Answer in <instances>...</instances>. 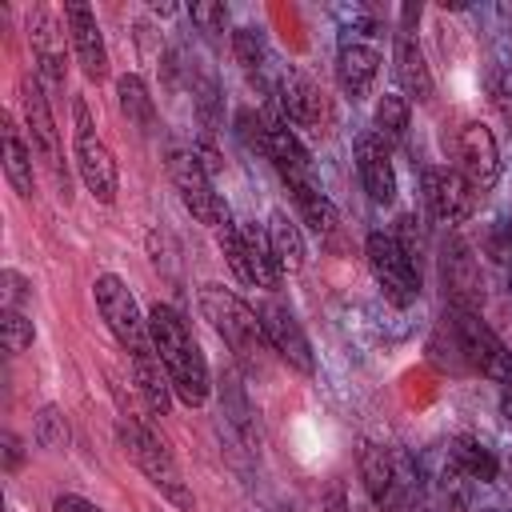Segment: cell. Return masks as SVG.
I'll return each instance as SVG.
<instances>
[{
	"instance_id": "20",
	"label": "cell",
	"mask_w": 512,
	"mask_h": 512,
	"mask_svg": "<svg viewBox=\"0 0 512 512\" xmlns=\"http://www.w3.org/2000/svg\"><path fill=\"white\" fill-rule=\"evenodd\" d=\"M392 72H396V84L404 88V96L432 100V72L424 64V52H420V44H416L412 32H400L396 28V40H392Z\"/></svg>"
},
{
	"instance_id": "13",
	"label": "cell",
	"mask_w": 512,
	"mask_h": 512,
	"mask_svg": "<svg viewBox=\"0 0 512 512\" xmlns=\"http://www.w3.org/2000/svg\"><path fill=\"white\" fill-rule=\"evenodd\" d=\"M64 36H68V24L52 8L36 4L28 12V48H32V60H36V76L48 88H64V56H68Z\"/></svg>"
},
{
	"instance_id": "6",
	"label": "cell",
	"mask_w": 512,
	"mask_h": 512,
	"mask_svg": "<svg viewBox=\"0 0 512 512\" xmlns=\"http://www.w3.org/2000/svg\"><path fill=\"white\" fill-rule=\"evenodd\" d=\"M92 296H96V308H100L108 332L116 336L120 348H128L132 360L156 356L152 336H148V316H140V304H136V296L128 292V284H124L120 276H112V272L96 276Z\"/></svg>"
},
{
	"instance_id": "2",
	"label": "cell",
	"mask_w": 512,
	"mask_h": 512,
	"mask_svg": "<svg viewBox=\"0 0 512 512\" xmlns=\"http://www.w3.org/2000/svg\"><path fill=\"white\" fill-rule=\"evenodd\" d=\"M116 436H120L124 456L144 472V480H148L164 500H172L180 512H192V508H196V496H192V488L184 484V472H180L172 448H168L140 416H120V420H116Z\"/></svg>"
},
{
	"instance_id": "4",
	"label": "cell",
	"mask_w": 512,
	"mask_h": 512,
	"mask_svg": "<svg viewBox=\"0 0 512 512\" xmlns=\"http://www.w3.org/2000/svg\"><path fill=\"white\" fill-rule=\"evenodd\" d=\"M360 480L368 500L380 512H412L416 500V468L400 448H384V444H364L360 448Z\"/></svg>"
},
{
	"instance_id": "25",
	"label": "cell",
	"mask_w": 512,
	"mask_h": 512,
	"mask_svg": "<svg viewBox=\"0 0 512 512\" xmlns=\"http://www.w3.org/2000/svg\"><path fill=\"white\" fill-rule=\"evenodd\" d=\"M132 376H136V388H140V400L148 412L164 416L168 404H172V384H168V372L160 364V356H144V360H132Z\"/></svg>"
},
{
	"instance_id": "38",
	"label": "cell",
	"mask_w": 512,
	"mask_h": 512,
	"mask_svg": "<svg viewBox=\"0 0 512 512\" xmlns=\"http://www.w3.org/2000/svg\"><path fill=\"white\" fill-rule=\"evenodd\" d=\"M500 412H504V420L512 424V384L504 388V396H500Z\"/></svg>"
},
{
	"instance_id": "18",
	"label": "cell",
	"mask_w": 512,
	"mask_h": 512,
	"mask_svg": "<svg viewBox=\"0 0 512 512\" xmlns=\"http://www.w3.org/2000/svg\"><path fill=\"white\" fill-rule=\"evenodd\" d=\"M352 156H356V172H360L364 192H368L376 204H392V200H396V168H392L388 144H384L376 132H364V136H356Z\"/></svg>"
},
{
	"instance_id": "31",
	"label": "cell",
	"mask_w": 512,
	"mask_h": 512,
	"mask_svg": "<svg viewBox=\"0 0 512 512\" xmlns=\"http://www.w3.org/2000/svg\"><path fill=\"white\" fill-rule=\"evenodd\" d=\"M0 328H4L8 356H20L32 344V336H36V328H32V320H28L24 308H0Z\"/></svg>"
},
{
	"instance_id": "35",
	"label": "cell",
	"mask_w": 512,
	"mask_h": 512,
	"mask_svg": "<svg viewBox=\"0 0 512 512\" xmlns=\"http://www.w3.org/2000/svg\"><path fill=\"white\" fill-rule=\"evenodd\" d=\"M52 512H104V508L92 504V500H84V496H76V492H60L52 500Z\"/></svg>"
},
{
	"instance_id": "33",
	"label": "cell",
	"mask_w": 512,
	"mask_h": 512,
	"mask_svg": "<svg viewBox=\"0 0 512 512\" xmlns=\"http://www.w3.org/2000/svg\"><path fill=\"white\" fill-rule=\"evenodd\" d=\"M488 92H492V104H496V112L512 124V68H492L488 72Z\"/></svg>"
},
{
	"instance_id": "32",
	"label": "cell",
	"mask_w": 512,
	"mask_h": 512,
	"mask_svg": "<svg viewBox=\"0 0 512 512\" xmlns=\"http://www.w3.org/2000/svg\"><path fill=\"white\" fill-rule=\"evenodd\" d=\"M192 24L208 36H220V32H228V8L220 0H200V4H192Z\"/></svg>"
},
{
	"instance_id": "19",
	"label": "cell",
	"mask_w": 512,
	"mask_h": 512,
	"mask_svg": "<svg viewBox=\"0 0 512 512\" xmlns=\"http://www.w3.org/2000/svg\"><path fill=\"white\" fill-rule=\"evenodd\" d=\"M444 292L452 296V308H468L476 312V304L484 300V280H480V268H476V256L464 240H452L444 248Z\"/></svg>"
},
{
	"instance_id": "10",
	"label": "cell",
	"mask_w": 512,
	"mask_h": 512,
	"mask_svg": "<svg viewBox=\"0 0 512 512\" xmlns=\"http://www.w3.org/2000/svg\"><path fill=\"white\" fill-rule=\"evenodd\" d=\"M168 172H172V184H176V192H180V204L188 208V216H192L196 224L216 228V232H224V228L232 224V220H228V204H224V196L212 188V172L200 164L196 152H172Z\"/></svg>"
},
{
	"instance_id": "5",
	"label": "cell",
	"mask_w": 512,
	"mask_h": 512,
	"mask_svg": "<svg viewBox=\"0 0 512 512\" xmlns=\"http://www.w3.org/2000/svg\"><path fill=\"white\" fill-rule=\"evenodd\" d=\"M72 120H76V128H72V160H76V172H80L84 188L100 204H112L116 192H120V168H116L112 148L100 140V132L92 124V112H88V104L80 96L72 104Z\"/></svg>"
},
{
	"instance_id": "28",
	"label": "cell",
	"mask_w": 512,
	"mask_h": 512,
	"mask_svg": "<svg viewBox=\"0 0 512 512\" xmlns=\"http://www.w3.org/2000/svg\"><path fill=\"white\" fill-rule=\"evenodd\" d=\"M116 104H120V112H124L132 124H140V128H148L152 116H156V104H152V96H148V88H144V80H140L136 72H124V76L116 80Z\"/></svg>"
},
{
	"instance_id": "15",
	"label": "cell",
	"mask_w": 512,
	"mask_h": 512,
	"mask_svg": "<svg viewBox=\"0 0 512 512\" xmlns=\"http://www.w3.org/2000/svg\"><path fill=\"white\" fill-rule=\"evenodd\" d=\"M256 312H260V324H264V336H268L272 352H280V360H288L296 372L312 376L316 372V356H312V344H308L300 320L292 316V308L280 304V300H264Z\"/></svg>"
},
{
	"instance_id": "24",
	"label": "cell",
	"mask_w": 512,
	"mask_h": 512,
	"mask_svg": "<svg viewBox=\"0 0 512 512\" xmlns=\"http://www.w3.org/2000/svg\"><path fill=\"white\" fill-rule=\"evenodd\" d=\"M448 464H452V472H460L468 480H480V484L496 480V456L476 436H456L448 444Z\"/></svg>"
},
{
	"instance_id": "8",
	"label": "cell",
	"mask_w": 512,
	"mask_h": 512,
	"mask_svg": "<svg viewBox=\"0 0 512 512\" xmlns=\"http://www.w3.org/2000/svg\"><path fill=\"white\" fill-rule=\"evenodd\" d=\"M380 44H376V24H352L340 32L336 44V80L344 88L348 100H364L372 96L376 80H380Z\"/></svg>"
},
{
	"instance_id": "16",
	"label": "cell",
	"mask_w": 512,
	"mask_h": 512,
	"mask_svg": "<svg viewBox=\"0 0 512 512\" xmlns=\"http://www.w3.org/2000/svg\"><path fill=\"white\" fill-rule=\"evenodd\" d=\"M424 184V204L436 220L444 224H464L472 212H476V188L456 172V168H424L420 176Z\"/></svg>"
},
{
	"instance_id": "34",
	"label": "cell",
	"mask_w": 512,
	"mask_h": 512,
	"mask_svg": "<svg viewBox=\"0 0 512 512\" xmlns=\"http://www.w3.org/2000/svg\"><path fill=\"white\" fill-rule=\"evenodd\" d=\"M0 284H4V288H0V308H20L24 296L32 292V284H28L20 272H12V268L0 276Z\"/></svg>"
},
{
	"instance_id": "29",
	"label": "cell",
	"mask_w": 512,
	"mask_h": 512,
	"mask_svg": "<svg viewBox=\"0 0 512 512\" xmlns=\"http://www.w3.org/2000/svg\"><path fill=\"white\" fill-rule=\"evenodd\" d=\"M232 52H236L244 76L256 80V84H264V72H268V60H272L264 36H260L256 28H236V32H232Z\"/></svg>"
},
{
	"instance_id": "27",
	"label": "cell",
	"mask_w": 512,
	"mask_h": 512,
	"mask_svg": "<svg viewBox=\"0 0 512 512\" xmlns=\"http://www.w3.org/2000/svg\"><path fill=\"white\" fill-rule=\"evenodd\" d=\"M220 236V252H224V260H228V268L236 272V280L240 284H248V288H260V276H256V260H252V248H248V236H244V224L236 228V224H228L224 232H216Z\"/></svg>"
},
{
	"instance_id": "9",
	"label": "cell",
	"mask_w": 512,
	"mask_h": 512,
	"mask_svg": "<svg viewBox=\"0 0 512 512\" xmlns=\"http://www.w3.org/2000/svg\"><path fill=\"white\" fill-rule=\"evenodd\" d=\"M20 108H24V124H28V140H32V152L44 160V168L52 172L60 196L68 200V168H64V148H60V132H56V120H52V108H48V96H44V84L40 76H24L20 80Z\"/></svg>"
},
{
	"instance_id": "21",
	"label": "cell",
	"mask_w": 512,
	"mask_h": 512,
	"mask_svg": "<svg viewBox=\"0 0 512 512\" xmlns=\"http://www.w3.org/2000/svg\"><path fill=\"white\" fill-rule=\"evenodd\" d=\"M0 128H4V180L12 184L16 196L32 200V188H36V176H32V148L24 144V136H20V128L12 124L8 112L0 116Z\"/></svg>"
},
{
	"instance_id": "36",
	"label": "cell",
	"mask_w": 512,
	"mask_h": 512,
	"mask_svg": "<svg viewBox=\"0 0 512 512\" xmlns=\"http://www.w3.org/2000/svg\"><path fill=\"white\" fill-rule=\"evenodd\" d=\"M0 444H4V468H8V472H16V468H20V460H24V444H20V436H16V432H4V436H0Z\"/></svg>"
},
{
	"instance_id": "12",
	"label": "cell",
	"mask_w": 512,
	"mask_h": 512,
	"mask_svg": "<svg viewBox=\"0 0 512 512\" xmlns=\"http://www.w3.org/2000/svg\"><path fill=\"white\" fill-rule=\"evenodd\" d=\"M276 100H280V112H284L288 124L308 128L312 136H324L328 132V124H332L328 96H324V88L304 68H284L276 76Z\"/></svg>"
},
{
	"instance_id": "3",
	"label": "cell",
	"mask_w": 512,
	"mask_h": 512,
	"mask_svg": "<svg viewBox=\"0 0 512 512\" xmlns=\"http://www.w3.org/2000/svg\"><path fill=\"white\" fill-rule=\"evenodd\" d=\"M200 312L204 320L216 328V336L236 352V360H256L264 348H268V336H264V324H260V312L248 308L232 288L224 284H200Z\"/></svg>"
},
{
	"instance_id": "17",
	"label": "cell",
	"mask_w": 512,
	"mask_h": 512,
	"mask_svg": "<svg viewBox=\"0 0 512 512\" xmlns=\"http://www.w3.org/2000/svg\"><path fill=\"white\" fill-rule=\"evenodd\" d=\"M64 24H68V44H72V56H76L80 72L100 84L108 76V48H104V32H100L96 12L80 0H68L64 4Z\"/></svg>"
},
{
	"instance_id": "14",
	"label": "cell",
	"mask_w": 512,
	"mask_h": 512,
	"mask_svg": "<svg viewBox=\"0 0 512 512\" xmlns=\"http://www.w3.org/2000/svg\"><path fill=\"white\" fill-rule=\"evenodd\" d=\"M452 156H456V172L476 192H484V188L496 184V176H500V148H496V136L480 120L460 124V132L452 140Z\"/></svg>"
},
{
	"instance_id": "23",
	"label": "cell",
	"mask_w": 512,
	"mask_h": 512,
	"mask_svg": "<svg viewBox=\"0 0 512 512\" xmlns=\"http://www.w3.org/2000/svg\"><path fill=\"white\" fill-rule=\"evenodd\" d=\"M268 244H272V256L280 264V272H300L304 268V236L296 228V220L284 212V208H272L268 216Z\"/></svg>"
},
{
	"instance_id": "30",
	"label": "cell",
	"mask_w": 512,
	"mask_h": 512,
	"mask_svg": "<svg viewBox=\"0 0 512 512\" xmlns=\"http://www.w3.org/2000/svg\"><path fill=\"white\" fill-rule=\"evenodd\" d=\"M32 440L48 452H64L68 448V420H64V408L60 404H44L36 412V424H32Z\"/></svg>"
},
{
	"instance_id": "7",
	"label": "cell",
	"mask_w": 512,
	"mask_h": 512,
	"mask_svg": "<svg viewBox=\"0 0 512 512\" xmlns=\"http://www.w3.org/2000/svg\"><path fill=\"white\" fill-rule=\"evenodd\" d=\"M452 344H456V352L480 372V376H488V380H496V384H512V348L476 316V312H468V308H452Z\"/></svg>"
},
{
	"instance_id": "1",
	"label": "cell",
	"mask_w": 512,
	"mask_h": 512,
	"mask_svg": "<svg viewBox=\"0 0 512 512\" xmlns=\"http://www.w3.org/2000/svg\"><path fill=\"white\" fill-rule=\"evenodd\" d=\"M148 336H152V348L168 372V384H172V396L188 408H200L212 392V372H208V360L188 328V320L172 308V304H152L148 312Z\"/></svg>"
},
{
	"instance_id": "39",
	"label": "cell",
	"mask_w": 512,
	"mask_h": 512,
	"mask_svg": "<svg viewBox=\"0 0 512 512\" xmlns=\"http://www.w3.org/2000/svg\"><path fill=\"white\" fill-rule=\"evenodd\" d=\"M484 512H496V508H484Z\"/></svg>"
},
{
	"instance_id": "26",
	"label": "cell",
	"mask_w": 512,
	"mask_h": 512,
	"mask_svg": "<svg viewBox=\"0 0 512 512\" xmlns=\"http://www.w3.org/2000/svg\"><path fill=\"white\" fill-rule=\"evenodd\" d=\"M408 116H412L408 96H400V92H384V96L376 100V116H372L376 136H380L384 144H400V140L408 136Z\"/></svg>"
},
{
	"instance_id": "37",
	"label": "cell",
	"mask_w": 512,
	"mask_h": 512,
	"mask_svg": "<svg viewBox=\"0 0 512 512\" xmlns=\"http://www.w3.org/2000/svg\"><path fill=\"white\" fill-rule=\"evenodd\" d=\"M324 512H348L344 484H332V488H328V496H324Z\"/></svg>"
},
{
	"instance_id": "11",
	"label": "cell",
	"mask_w": 512,
	"mask_h": 512,
	"mask_svg": "<svg viewBox=\"0 0 512 512\" xmlns=\"http://www.w3.org/2000/svg\"><path fill=\"white\" fill-rule=\"evenodd\" d=\"M364 256H368V268H372L376 284L384 288L388 304L408 308V304L420 296V264L396 244L392 232H368Z\"/></svg>"
},
{
	"instance_id": "22",
	"label": "cell",
	"mask_w": 512,
	"mask_h": 512,
	"mask_svg": "<svg viewBox=\"0 0 512 512\" xmlns=\"http://www.w3.org/2000/svg\"><path fill=\"white\" fill-rule=\"evenodd\" d=\"M288 192H292V200H296L300 216L308 220V228H312L320 240L336 244V236H340V216H336L332 200L320 192V184H316V180H304V184H292Z\"/></svg>"
}]
</instances>
